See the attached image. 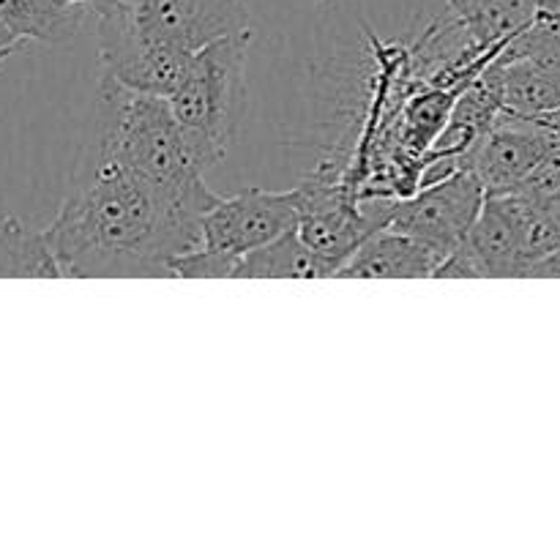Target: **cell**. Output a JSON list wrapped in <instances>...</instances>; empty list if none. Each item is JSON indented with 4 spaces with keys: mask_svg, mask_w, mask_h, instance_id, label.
Masks as SVG:
<instances>
[{
    "mask_svg": "<svg viewBox=\"0 0 560 560\" xmlns=\"http://www.w3.org/2000/svg\"><path fill=\"white\" fill-rule=\"evenodd\" d=\"M530 279H560V249L547 255L528 271Z\"/></svg>",
    "mask_w": 560,
    "mask_h": 560,
    "instance_id": "ac0fdd59",
    "label": "cell"
},
{
    "mask_svg": "<svg viewBox=\"0 0 560 560\" xmlns=\"http://www.w3.org/2000/svg\"><path fill=\"white\" fill-rule=\"evenodd\" d=\"M525 120H528V124L534 126V129L539 131V135L545 137L552 148H560V107L547 109V113H541V115H530V118H525Z\"/></svg>",
    "mask_w": 560,
    "mask_h": 560,
    "instance_id": "2e32d148",
    "label": "cell"
},
{
    "mask_svg": "<svg viewBox=\"0 0 560 560\" xmlns=\"http://www.w3.org/2000/svg\"><path fill=\"white\" fill-rule=\"evenodd\" d=\"M487 189L470 170L421 186L408 200H388V230L424 241L443 257L452 255L479 219Z\"/></svg>",
    "mask_w": 560,
    "mask_h": 560,
    "instance_id": "5b68a950",
    "label": "cell"
},
{
    "mask_svg": "<svg viewBox=\"0 0 560 560\" xmlns=\"http://www.w3.org/2000/svg\"><path fill=\"white\" fill-rule=\"evenodd\" d=\"M3 277H60L44 230L27 228L11 213H0V279Z\"/></svg>",
    "mask_w": 560,
    "mask_h": 560,
    "instance_id": "9a60e30c",
    "label": "cell"
},
{
    "mask_svg": "<svg viewBox=\"0 0 560 560\" xmlns=\"http://www.w3.org/2000/svg\"><path fill=\"white\" fill-rule=\"evenodd\" d=\"M446 257L413 235L397 230H375L348 257L337 277L342 279H430Z\"/></svg>",
    "mask_w": 560,
    "mask_h": 560,
    "instance_id": "8fae6325",
    "label": "cell"
},
{
    "mask_svg": "<svg viewBox=\"0 0 560 560\" xmlns=\"http://www.w3.org/2000/svg\"><path fill=\"white\" fill-rule=\"evenodd\" d=\"M556 148L523 118V115L501 113L495 126L463 156V170H470L487 197L509 195L523 186Z\"/></svg>",
    "mask_w": 560,
    "mask_h": 560,
    "instance_id": "ba28073f",
    "label": "cell"
},
{
    "mask_svg": "<svg viewBox=\"0 0 560 560\" xmlns=\"http://www.w3.org/2000/svg\"><path fill=\"white\" fill-rule=\"evenodd\" d=\"M301 191V222L299 235L312 252L323 257L334 268L348 262V257L375 233V224L364 213V208L350 202L348 191L337 189L326 178L306 180L299 186Z\"/></svg>",
    "mask_w": 560,
    "mask_h": 560,
    "instance_id": "9c48e42d",
    "label": "cell"
},
{
    "mask_svg": "<svg viewBox=\"0 0 560 560\" xmlns=\"http://www.w3.org/2000/svg\"><path fill=\"white\" fill-rule=\"evenodd\" d=\"M66 3L88 5V9H91V14H93V16H98V14H104V11L113 9V5L118 3V0H66Z\"/></svg>",
    "mask_w": 560,
    "mask_h": 560,
    "instance_id": "d6986e66",
    "label": "cell"
},
{
    "mask_svg": "<svg viewBox=\"0 0 560 560\" xmlns=\"http://www.w3.org/2000/svg\"><path fill=\"white\" fill-rule=\"evenodd\" d=\"M44 235L60 277H173V262L200 246L202 213L120 164L91 159Z\"/></svg>",
    "mask_w": 560,
    "mask_h": 560,
    "instance_id": "6da1fadb",
    "label": "cell"
},
{
    "mask_svg": "<svg viewBox=\"0 0 560 560\" xmlns=\"http://www.w3.org/2000/svg\"><path fill=\"white\" fill-rule=\"evenodd\" d=\"M22 47H25V42H22V38L16 36L9 25H5L3 16H0V63H3V60H9L14 52H20Z\"/></svg>",
    "mask_w": 560,
    "mask_h": 560,
    "instance_id": "e0dca14e",
    "label": "cell"
},
{
    "mask_svg": "<svg viewBox=\"0 0 560 560\" xmlns=\"http://www.w3.org/2000/svg\"><path fill=\"white\" fill-rule=\"evenodd\" d=\"M88 14V5L66 0H0V16L25 44H69L82 31Z\"/></svg>",
    "mask_w": 560,
    "mask_h": 560,
    "instance_id": "4fadbf2b",
    "label": "cell"
},
{
    "mask_svg": "<svg viewBox=\"0 0 560 560\" xmlns=\"http://www.w3.org/2000/svg\"><path fill=\"white\" fill-rule=\"evenodd\" d=\"M495 200L517 228L530 268L560 249V162H545L523 186Z\"/></svg>",
    "mask_w": 560,
    "mask_h": 560,
    "instance_id": "30bf717a",
    "label": "cell"
},
{
    "mask_svg": "<svg viewBox=\"0 0 560 560\" xmlns=\"http://www.w3.org/2000/svg\"><path fill=\"white\" fill-rule=\"evenodd\" d=\"M317 279L334 277V268L312 252L299 235V230H288L273 238L271 244L241 257L235 268V279Z\"/></svg>",
    "mask_w": 560,
    "mask_h": 560,
    "instance_id": "5bb4252c",
    "label": "cell"
},
{
    "mask_svg": "<svg viewBox=\"0 0 560 560\" xmlns=\"http://www.w3.org/2000/svg\"><path fill=\"white\" fill-rule=\"evenodd\" d=\"M249 31L222 36L197 49L184 80L170 96L175 120L202 170L222 162L233 145L244 98Z\"/></svg>",
    "mask_w": 560,
    "mask_h": 560,
    "instance_id": "3957f363",
    "label": "cell"
},
{
    "mask_svg": "<svg viewBox=\"0 0 560 560\" xmlns=\"http://www.w3.org/2000/svg\"><path fill=\"white\" fill-rule=\"evenodd\" d=\"M301 222V191L244 189L219 197L202 217V249L238 268L241 257L295 230Z\"/></svg>",
    "mask_w": 560,
    "mask_h": 560,
    "instance_id": "277c9868",
    "label": "cell"
},
{
    "mask_svg": "<svg viewBox=\"0 0 560 560\" xmlns=\"http://www.w3.org/2000/svg\"><path fill=\"white\" fill-rule=\"evenodd\" d=\"M115 5L137 33L184 52L249 31L246 0H118Z\"/></svg>",
    "mask_w": 560,
    "mask_h": 560,
    "instance_id": "8992f818",
    "label": "cell"
},
{
    "mask_svg": "<svg viewBox=\"0 0 560 560\" xmlns=\"http://www.w3.org/2000/svg\"><path fill=\"white\" fill-rule=\"evenodd\" d=\"M479 52H495L534 22L536 0H446Z\"/></svg>",
    "mask_w": 560,
    "mask_h": 560,
    "instance_id": "7c38bea8",
    "label": "cell"
},
{
    "mask_svg": "<svg viewBox=\"0 0 560 560\" xmlns=\"http://www.w3.org/2000/svg\"><path fill=\"white\" fill-rule=\"evenodd\" d=\"M93 159L120 164L202 217L219 200L202 180L206 170L191 153L170 98L135 91L109 74L98 82Z\"/></svg>",
    "mask_w": 560,
    "mask_h": 560,
    "instance_id": "7a4b0ae2",
    "label": "cell"
},
{
    "mask_svg": "<svg viewBox=\"0 0 560 560\" xmlns=\"http://www.w3.org/2000/svg\"><path fill=\"white\" fill-rule=\"evenodd\" d=\"M96 25L98 58H102L104 74L135 88V91L167 98L173 96L195 52L164 47V44L145 38L126 22L118 5L98 14Z\"/></svg>",
    "mask_w": 560,
    "mask_h": 560,
    "instance_id": "52a82bcc",
    "label": "cell"
}]
</instances>
